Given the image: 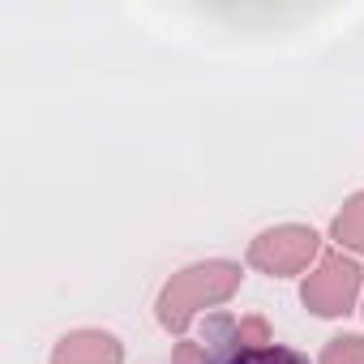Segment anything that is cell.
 I'll return each mask as SVG.
<instances>
[{
	"label": "cell",
	"mask_w": 364,
	"mask_h": 364,
	"mask_svg": "<svg viewBox=\"0 0 364 364\" xmlns=\"http://www.w3.org/2000/svg\"><path fill=\"white\" fill-rule=\"evenodd\" d=\"M240 287V266L236 262H202V266H189L167 279V287L159 291V321L163 330L180 334L198 309L206 304H223L232 291Z\"/></svg>",
	"instance_id": "cell-1"
},
{
	"label": "cell",
	"mask_w": 364,
	"mask_h": 364,
	"mask_svg": "<svg viewBox=\"0 0 364 364\" xmlns=\"http://www.w3.org/2000/svg\"><path fill=\"white\" fill-rule=\"evenodd\" d=\"M317 232L313 228H270L262 232L253 245H249V266H257L262 274H274V279H287V274H300L309 270V262L317 257Z\"/></svg>",
	"instance_id": "cell-2"
},
{
	"label": "cell",
	"mask_w": 364,
	"mask_h": 364,
	"mask_svg": "<svg viewBox=\"0 0 364 364\" xmlns=\"http://www.w3.org/2000/svg\"><path fill=\"white\" fill-rule=\"evenodd\" d=\"M300 296L317 317H343V313H351V304L360 296V266L343 253H321V262L304 279Z\"/></svg>",
	"instance_id": "cell-3"
},
{
	"label": "cell",
	"mask_w": 364,
	"mask_h": 364,
	"mask_svg": "<svg viewBox=\"0 0 364 364\" xmlns=\"http://www.w3.org/2000/svg\"><path fill=\"white\" fill-rule=\"evenodd\" d=\"M52 364H124V351L103 330H77L56 343Z\"/></svg>",
	"instance_id": "cell-4"
},
{
	"label": "cell",
	"mask_w": 364,
	"mask_h": 364,
	"mask_svg": "<svg viewBox=\"0 0 364 364\" xmlns=\"http://www.w3.org/2000/svg\"><path fill=\"white\" fill-rule=\"evenodd\" d=\"M219 364H309L300 351L283 347V343H249V347H232L228 355H219Z\"/></svg>",
	"instance_id": "cell-5"
},
{
	"label": "cell",
	"mask_w": 364,
	"mask_h": 364,
	"mask_svg": "<svg viewBox=\"0 0 364 364\" xmlns=\"http://www.w3.org/2000/svg\"><path fill=\"white\" fill-rule=\"evenodd\" d=\"M334 240H338L343 249L364 253V193H355V198L338 210V219H334Z\"/></svg>",
	"instance_id": "cell-6"
},
{
	"label": "cell",
	"mask_w": 364,
	"mask_h": 364,
	"mask_svg": "<svg viewBox=\"0 0 364 364\" xmlns=\"http://www.w3.org/2000/svg\"><path fill=\"white\" fill-rule=\"evenodd\" d=\"M321 364H364V338L360 334H338L326 343Z\"/></svg>",
	"instance_id": "cell-7"
}]
</instances>
